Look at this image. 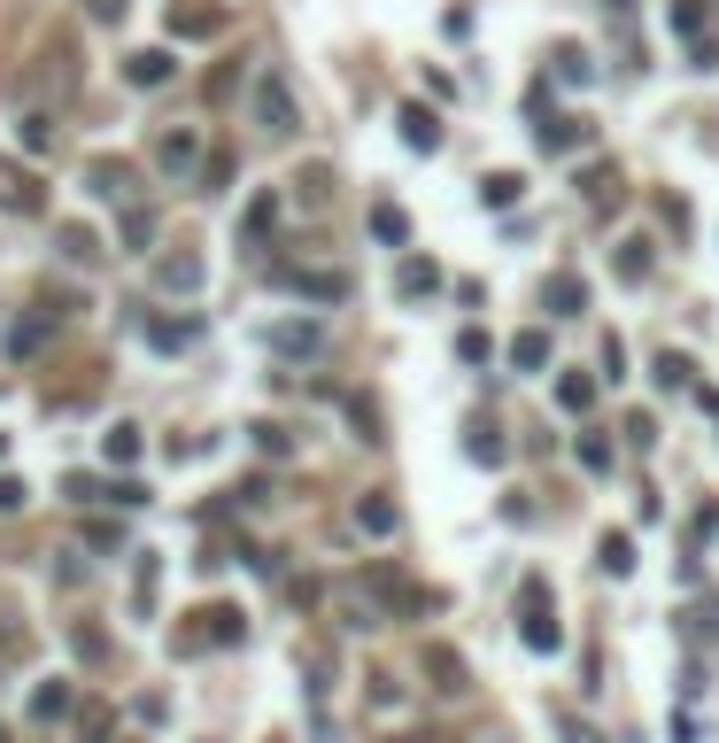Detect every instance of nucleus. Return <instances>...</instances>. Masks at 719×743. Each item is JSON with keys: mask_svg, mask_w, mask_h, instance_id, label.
Masks as SVG:
<instances>
[{"mask_svg": "<svg viewBox=\"0 0 719 743\" xmlns=\"http://www.w3.org/2000/svg\"><path fill=\"white\" fill-rule=\"evenodd\" d=\"M248 109H256V124L271 132V140H302V101H294V78L279 70V62H263V70H256Z\"/></svg>", "mask_w": 719, "mask_h": 743, "instance_id": "f257e3e1", "label": "nucleus"}, {"mask_svg": "<svg viewBox=\"0 0 719 743\" xmlns=\"http://www.w3.org/2000/svg\"><path fill=\"white\" fill-rule=\"evenodd\" d=\"M147 279H155L163 295H202L209 264H202V256H194V248H171V256H155V264H147Z\"/></svg>", "mask_w": 719, "mask_h": 743, "instance_id": "f03ea898", "label": "nucleus"}, {"mask_svg": "<svg viewBox=\"0 0 719 743\" xmlns=\"http://www.w3.org/2000/svg\"><path fill=\"white\" fill-rule=\"evenodd\" d=\"M0 209H16V217H39V209H47V186H39V171H24L16 155H0Z\"/></svg>", "mask_w": 719, "mask_h": 743, "instance_id": "7ed1b4c3", "label": "nucleus"}, {"mask_svg": "<svg viewBox=\"0 0 719 743\" xmlns=\"http://www.w3.org/2000/svg\"><path fill=\"white\" fill-rule=\"evenodd\" d=\"M263 349H271V357H302V364H310L317 349H325V326H317V318H279V326L263 333Z\"/></svg>", "mask_w": 719, "mask_h": 743, "instance_id": "20e7f679", "label": "nucleus"}, {"mask_svg": "<svg viewBox=\"0 0 719 743\" xmlns=\"http://www.w3.org/2000/svg\"><path fill=\"white\" fill-rule=\"evenodd\" d=\"M86 186L101 194V202H132V163L101 155V163H86Z\"/></svg>", "mask_w": 719, "mask_h": 743, "instance_id": "39448f33", "label": "nucleus"}, {"mask_svg": "<svg viewBox=\"0 0 719 743\" xmlns=\"http://www.w3.org/2000/svg\"><path fill=\"white\" fill-rule=\"evenodd\" d=\"M526 643H534V651H557V620H549V589L542 581H526Z\"/></svg>", "mask_w": 719, "mask_h": 743, "instance_id": "423d86ee", "label": "nucleus"}, {"mask_svg": "<svg viewBox=\"0 0 719 743\" xmlns=\"http://www.w3.org/2000/svg\"><path fill=\"white\" fill-rule=\"evenodd\" d=\"M217 24H225L217 0H171V31H178V39H209Z\"/></svg>", "mask_w": 719, "mask_h": 743, "instance_id": "0eeeda50", "label": "nucleus"}, {"mask_svg": "<svg viewBox=\"0 0 719 743\" xmlns=\"http://www.w3.org/2000/svg\"><path fill=\"white\" fill-rule=\"evenodd\" d=\"M279 287H294V295H310V302H341L348 295L341 271H279Z\"/></svg>", "mask_w": 719, "mask_h": 743, "instance_id": "6e6552de", "label": "nucleus"}, {"mask_svg": "<svg viewBox=\"0 0 719 743\" xmlns=\"http://www.w3.org/2000/svg\"><path fill=\"white\" fill-rule=\"evenodd\" d=\"M542 302H549V318H573V310H588V279H580V271H557L542 287Z\"/></svg>", "mask_w": 719, "mask_h": 743, "instance_id": "1a4fd4ad", "label": "nucleus"}, {"mask_svg": "<svg viewBox=\"0 0 719 743\" xmlns=\"http://www.w3.org/2000/svg\"><path fill=\"white\" fill-rule=\"evenodd\" d=\"M395 124H403V140H410L418 155H433V148H441V124H433V109H426V101H410V109H403Z\"/></svg>", "mask_w": 719, "mask_h": 743, "instance_id": "9d476101", "label": "nucleus"}, {"mask_svg": "<svg viewBox=\"0 0 719 743\" xmlns=\"http://www.w3.org/2000/svg\"><path fill=\"white\" fill-rule=\"evenodd\" d=\"M155 163H163V171H202V140H194V132H163Z\"/></svg>", "mask_w": 719, "mask_h": 743, "instance_id": "9b49d317", "label": "nucleus"}, {"mask_svg": "<svg viewBox=\"0 0 719 743\" xmlns=\"http://www.w3.org/2000/svg\"><path fill=\"white\" fill-rule=\"evenodd\" d=\"M124 78H132V86H171V55H163V47H147V55L124 62Z\"/></svg>", "mask_w": 719, "mask_h": 743, "instance_id": "f8f14e48", "label": "nucleus"}, {"mask_svg": "<svg viewBox=\"0 0 719 743\" xmlns=\"http://www.w3.org/2000/svg\"><path fill=\"white\" fill-rule=\"evenodd\" d=\"M356 527H364V535H395V496H364V504H356Z\"/></svg>", "mask_w": 719, "mask_h": 743, "instance_id": "ddd939ff", "label": "nucleus"}, {"mask_svg": "<svg viewBox=\"0 0 719 743\" xmlns=\"http://www.w3.org/2000/svg\"><path fill=\"white\" fill-rule=\"evenodd\" d=\"M78 743H116V713H109V705H78Z\"/></svg>", "mask_w": 719, "mask_h": 743, "instance_id": "4468645a", "label": "nucleus"}, {"mask_svg": "<svg viewBox=\"0 0 719 743\" xmlns=\"http://www.w3.org/2000/svg\"><path fill=\"white\" fill-rule=\"evenodd\" d=\"M55 248L70 256V264H93V256H101V240H93L86 225H62V233H55Z\"/></svg>", "mask_w": 719, "mask_h": 743, "instance_id": "2eb2a0df", "label": "nucleus"}, {"mask_svg": "<svg viewBox=\"0 0 719 743\" xmlns=\"http://www.w3.org/2000/svg\"><path fill=\"white\" fill-rule=\"evenodd\" d=\"M124 248H140V256L155 248V209H140V202L124 209Z\"/></svg>", "mask_w": 719, "mask_h": 743, "instance_id": "dca6fc26", "label": "nucleus"}, {"mask_svg": "<svg viewBox=\"0 0 719 743\" xmlns=\"http://www.w3.org/2000/svg\"><path fill=\"white\" fill-rule=\"evenodd\" d=\"M372 233L387 240V248H403V240H410V217H403L395 202H379V209H372Z\"/></svg>", "mask_w": 719, "mask_h": 743, "instance_id": "f3484780", "label": "nucleus"}, {"mask_svg": "<svg viewBox=\"0 0 719 743\" xmlns=\"http://www.w3.org/2000/svg\"><path fill=\"white\" fill-rule=\"evenodd\" d=\"M426 674H433V689H464V658H449L441 643L426 651Z\"/></svg>", "mask_w": 719, "mask_h": 743, "instance_id": "a211bd4d", "label": "nucleus"}, {"mask_svg": "<svg viewBox=\"0 0 719 743\" xmlns=\"http://www.w3.org/2000/svg\"><path fill=\"white\" fill-rule=\"evenodd\" d=\"M194 179H202V194H225V179H232V148H209Z\"/></svg>", "mask_w": 719, "mask_h": 743, "instance_id": "6ab92c4d", "label": "nucleus"}, {"mask_svg": "<svg viewBox=\"0 0 719 743\" xmlns=\"http://www.w3.org/2000/svg\"><path fill=\"white\" fill-rule=\"evenodd\" d=\"M557 403H565V411H588V403H596V380H588V372H565V380H557Z\"/></svg>", "mask_w": 719, "mask_h": 743, "instance_id": "aec40b11", "label": "nucleus"}, {"mask_svg": "<svg viewBox=\"0 0 719 743\" xmlns=\"http://www.w3.org/2000/svg\"><path fill=\"white\" fill-rule=\"evenodd\" d=\"M271 225H279V194H263V202H248V217H240V233H248V240H263Z\"/></svg>", "mask_w": 719, "mask_h": 743, "instance_id": "412c9836", "label": "nucleus"}, {"mask_svg": "<svg viewBox=\"0 0 719 743\" xmlns=\"http://www.w3.org/2000/svg\"><path fill=\"white\" fill-rule=\"evenodd\" d=\"M511 364L542 372V364H549V333H518V341H511Z\"/></svg>", "mask_w": 719, "mask_h": 743, "instance_id": "4be33fe9", "label": "nucleus"}, {"mask_svg": "<svg viewBox=\"0 0 719 743\" xmlns=\"http://www.w3.org/2000/svg\"><path fill=\"white\" fill-rule=\"evenodd\" d=\"M650 271V240H619V279H642Z\"/></svg>", "mask_w": 719, "mask_h": 743, "instance_id": "5701e85b", "label": "nucleus"}, {"mask_svg": "<svg viewBox=\"0 0 719 743\" xmlns=\"http://www.w3.org/2000/svg\"><path fill=\"white\" fill-rule=\"evenodd\" d=\"M39 341H47V318H24V326L8 333V357H31V349H39Z\"/></svg>", "mask_w": 719, "mask_h": 743, "instance_id": "b1692460", "label": "nucleus"}, {"mask_svg": "<svg viewBox=\"0 0 719 743\" xmlns=\"http://www.w3.org/2000/svg\"><path fill=\"white\" fill-rule=\"evenodd\" d=\"M140 457V426H109V465H132Z\"/></svg>", "mask_w": 719, "mask_h": 743, "instance_id": "393cba45", "label": "nucleus"}, {"mask_svg": "<svg viewBox=\"0 0 719 743\" xmlns=\"http://www.w3.org/2000/svg\"><path fill=\"white\" fill-rule=\"evenodd\" d=\"M24 140L47 155V148H55V117H47V109H31V117H24Z\"/></svg>", "mask_w": 719, "mask_h": 743, "instance_id": "a878e982", "label": "nucleus"}, {"mask_svg": "<svg viewBox=\"0 0 719 743\" xmlns=\"http://www.w3.org/2000/svg\"><path fill=\"white\" fill-rule=\"evenodd\" d=\"M209 635H217V643H240V635H248V620H240V612H232V604H217V612H209Z\"/></svg>", "mask_w": 719, "mask_h": 743, "instance_id": "bb28decb", "label": "nucleus"}, {"mask_svg": "<svg viewBox=\"0 0 719 743\" xmlns=\"http://www.w3.org/2000/svg\"><path fill=\"white\" fill-rule=\"evenodd\" d=\"M31 713H39V720H62V713H70V689H62V682H47V689H39V705H31Z\"/></svg>", "mask_w": 719, "mask_h": 743, "instance_id": "cd10ccee", "label": "nucleus"}, {"mask_svg": "<svg viewBox=\"0 0 719 743\" xmlns=\"http://www.w3.org/2000/svg\"><path fill=\"white\" fill-rule=\"evenodd\" d=\"M403 295H433V264H426V256H410V264H403Z\"/></svg>", "mask_w": 719, "mask_h": 743, "instance_id": "c85d7f7f", "label": "nucleus"}, {"mask_svg": "<svg viewBox=\"0 0 719 743\" xmlns=\"http://www.w3.org/2000/svg\"><path fill=\"white\" fill-rule=\"evenodd\" d=\"M480 194H488V209H511V202H518V179H511V171H495Z\"/></svg>", "mask_w": 719, "mask_h": 743, "instance_id": "c756f323", "label": "nucleus"}, {"mask_svg": "<svg viewBox=\"0 0 719 743\" xmlns=\"http://www.w3.org/2000/svg\"><path fill=\"white\" fill-rule=\"evenodd\" d=\"M604 565H611V573H634V542L627 535H604Z\"/></svg>", "mask_w": 719, "mask_h": 743, "instance_id": "7c9ffc66", "label": "nucleus"}, {"mask_svg": "<svg viewBox=\"0 0 719 743\" xmlns=\"http://www.w3.org/2000/svg\"><path fill=\"white\" fill-rule=\"evenodd\" d=\"M70 643H78V658H93V666H101V658H109V635H101V627H78V635H70Z\"/></svg>", "mask_w": 719, "mask_h": 743, "instance_id": "2f4dec72", "label": "nucleus"}, {"mask_svg": "<svg viewBox=\"0 0 719 743\" xmlns=\"http://www.w3.org/2000/svg\"><path fill=\"white\" fill-rule=\"evenodd\" d=\"M348 418H356V434H364V442H379V418H372V403H364V395H348Z\"/></svg>", "mask_w": 719, "mask_h": 743, "instance_id": "473e14b6", "label": "nucleus"}, {"mask_svg": "<svg viewBox=\"0 0 719 743\" xmlns=\"http://www.w3.org/2000/svg\"><path fill=\"white\" fill-rule=\"evenodd\" d=\"M557 728H565V743H604L596 728H588V720H573V713H557Z\"/></svg>", "mask_w": 719, "mask_h": 743, "instance_id": "72a5a7b5", "label": "nucleus"}, {"mask_svg": "<svg viewBox=\"0 0 719 743\" xmlns=\"http://www.w3.org/2000/svg\"><path fill=\"white\" fill-rule=\"evenodd\" d=\"M93 16H101V24H116V16H124V0H93Z\"/></svg>", "mask_w": 719, "mask_h": 743, "instance_id": "f704fd0d", "label": "nucleus"}, {"mask_svg": "<svg viewBox=\"0 0 719 743\" xmlns=\"http://www.w3.org/2000/svg\"><path fill=\"white\" fill-rule=\"evenodd\" d=\"M604 8H611V16H627V8H634V0H604Z\"/></svg>", "mask_w": 719, "mask_h": 743, "instance_id": "c9c22d12", "label": "nucleus"}, {"mask_svg": "<svg viewBox=\"0 0 719 743\" xmlns=\"http://www.w3.org/2000/svg\"><path fill=\"white\" fill-rule=\"evenodd\" d=\"M403 743H426V736H403Z\"/></svg>", "mask_w": 719, "mask_h": 743, "instance_id": "e433bc0d", "label": "nucleus"}, {"mask_svg": "<svg viewBox=\"0 0 719 743\" xmlns=\"http://www.w3.org/2000/svg\"><path fill=\"white\" fill-rule=\"evenodd\" d=\"M0 743H8V728H0Z\"/></svg>", "mask_w": 719, "mask_h": 743, "instance_id": "4c0bfd02", "label": "nucleus"}, {"mask_svg": "<svg viewBox=\"0 0 719 743\" xmlns=\"http://www.w3.org/2000/svg\"><path fill=\"white\" fill-rule=\"evenodd\" d=\"M488 743H495V736H488Z\"/></svg>", "mask_w": 719, "mask_h": 743, "instance_id": "58836bf2", "label": "nucleus"}]
</instances>
